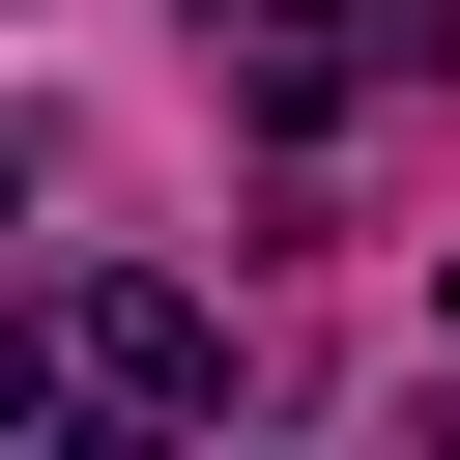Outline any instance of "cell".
I'll return each instance as SVG.
<instances>
[{
    "mask_svg": "<svg viewBox=\"0 0 460 460\" xmlns=\"http://www.w3.org/2000/svg\"><path fill=\"white\" fill-rule=\"evenodd\" d=\"M86 402H115V431H172V402H230V345H201V288H86Z\"/></svg>",
    "mask_w": 460,
    "mask_h": 460,
    "instance_id": "obj_1",
    "label": "cell"
},
{
    "mask_svg": "<svg viewBox=\"0 0 460 460\" xmlns=\"http://www.w3.org/2000/svg\"><path fill=\"white\" fill-rule=\"evenodd\" d=\"M58 402H86V316H0V460H29Z\"/></svg>",
    "mask_w": 460,
    "mask_h": 460,
    "instance_id": "obj_2",
    "label": "cell"
},
{
    "mask_svg": "<svg viewBox=\"0 0 460 460\" xmlns=\"http://www.w3.org/2000/svg\"><path fill=\"white\" fill-rule=\"evenodd\" d=\"M201 29H230V58H316V29H345V0H201Z\"/></svg>",
    "mask_w": 460,
    "mask_h": 460,
    "instance_id": "obj_3",
    "label": "cell"
},
{
    "mask_svg": "<svg viewBox=\"0 0 460 460\" xmlns=\"http://www.w3.org/2000/svg\"><path fill=\"white\" fill-rule=\"evenodd\" d=\"M431 345H460V259H431Z\"/></svg>",
    "mask_w": 460,
    "mask_h": 460,
    "instance_id": "obj_4",
    "label": "cell"
}]
</instances>
